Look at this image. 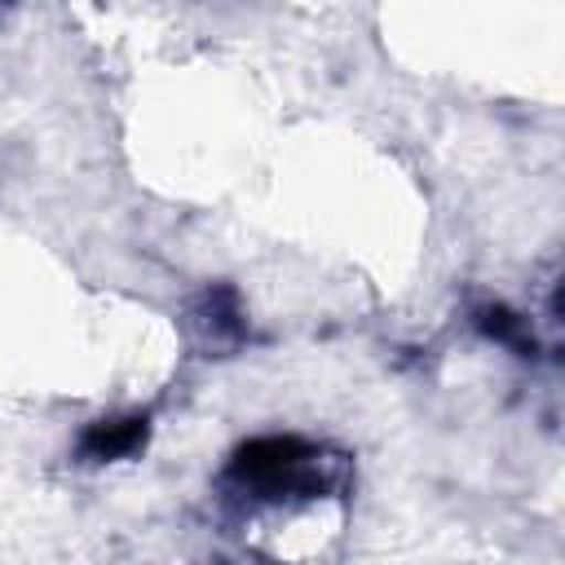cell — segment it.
Masks as SVG:
<instances>
[{
    "label": "cell",
    "instance_id": "cell-1",
    "mask_svg": "<svg viewBox=\"0 0 565 565\" xmlns=\"http://www.w3.org/2000/svg\"><path fill=\"white\" fill-rule=\"evenodd\" d=\"M141 437H146V424H141V419H124V424L93 428V433H88V441H84V450H88L93 459H110V455L132 450Z\"/></svg>",
    "mask_w": 565,
    "mask_h": 565
}]
</instances>
